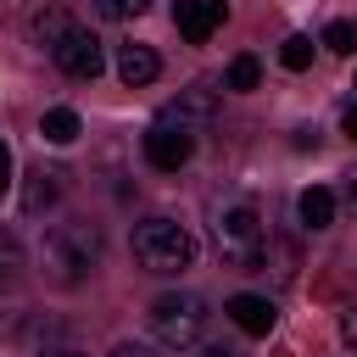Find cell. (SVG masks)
I'll use <instances>...</instances> for the list:
<instances>
[{
    "label": "cell",
    "instance_id": "obj_7",
    "mask_svg": "<svg viewBox=\"0 0 357 357\" xmlns=\"http://www.w3.org/2000/svg\"><path fill=\"white\" fill-rule=\"evenodd\" d=\"M229 6L223 0H173V28L190 39V45H206L218 28H223Z\"/></svg>",
    "mask_w": 357,
    "mask_h": 357
},
{
    "label": "cell",
    "instance_id": "obj_12",
    "mask_svg": "<svg viewBox=\"0 0 357 357\" xmlns=\"http://www.w3.org/2000/svg\"><path fill=\"white\" fill-rule=\"evenodd\" d=\"M39 134H45L50 145H73V139H78V112H73V106H50V112L39 117Z\"/></svg>",
    "mask_w": 357,
    "mask_h": 357
},
{
    "label": "cell",
    "instance_id": "obj_6",
    "mask_svg": "<svg viewBox=\"0 0 357 357\" xmlns=\"http://www.w3.org/2000/svg\"><path fill=\"white\" fill-rule=\"evenodd\" d=\"M190 151H195V128H184V123H173V117L156 112V123L145 128V162L156 173H178L190 162Z\"/></svg>",
    "mask_w": 357,
    "mask_h": 357
},
{
    "label": "cell",
    "instance_id": "obj_23",
    "mask_svg": "<svg viewBox=\"0 0 357 357\" xmlns=\"http://www.w3.org/2000/svg\"><path fill=\"white\" fill-rule=\"evenodd\" d=\"M201 357H234V351H223V346H212V351H201Z\"/></svg>",
    "mask_w": 357,
    "mask_h": 357
},
{
    "label": "cell",
    "instance_id": "obj_20",
    "mask_svg": "<svg viewBox=\"0 0 357 357\" xmlns=\"http://www.w3.org/2000/svg\"><path fill=\"white\" fill-rule=\"evenodd\" d=\"M112 357H156V351H151V346H134V340H123Z\"/></svg>",
    "mask_w": 357,
    "mask_h": 357
},
{
    "label": "cell",
    "instance_id": "obj_19",
    "mask_svg": "<svg viewBox=\"0 0 357 357\" xmlns=\"http://www.w3.org/2000/svg\"><path fill=\"white\" fill-rule=\"evenodd\" d=\"M11 190V151H6V139H0V195Z\"/></svg>",
    "mask_w": 357,
    "mask_h": 357
},
{
    "label": "cell",
    "instance_id": "obj_11",
    "mask_svg": "<svg viewBox=\"0 0 357 357\" xmlns=\"http://www.w3.org/2000/svg\"><path fill=\"white\" fill-rule=\"evenodd\" d=\"M296 212H301V223H307V229H329V223H335V195H329L324 184H312V190H301Z\"/></svg>",
    "mask_w": 357,
    "mask_h": 357
},
{
    "label": "cell",
    "instance_id": "obj_1",
    "mask_svg": "<svg viewBox=\"0 0 357 357\" xmlns=\"http://www.w3.org/2000/svg\"><path fill=\"white\" fill-rule=\"evenodd\" d=\"M33 39L50 50V61H56L67 78H100V67H106V50H100V39H95L84 22H73L61 6H45V11H33Z\"/></svg>",
    "mask_w": 357,
    "mask_h": 357
},
{
    "label": "cell",
    "instance_id": "obj_13",
    "mask_svg": "<svg viewBox=\"0 0 357 357\" xmlns=\"http://www.w3.org/2000/svg\"><path fill=\"white\" fill-rule=\"evenodd\" d=\"M56 190H61V184H56V173H50V167H33V173H28V184H22V212H45V206L56 201Z\"/></svg>",
    "mask_w": 357,
    "mask_h": 357
},
{
    "label": "cell",
    "instance_id": "obj_21",
    "mask_svg": "<svg viewBox=\"0 0 357 357\" xmlns=\"http://www.w3.org/2000/svg\"><path fill=\"white\" fill-rule=\"evenodd\" d=\"M340 335H346V340L357 335V312H351V307H340Z\"/></svg>",
    "mask_w": 357,
    "mask_h": 357
},
{
    "label": "cell",
    "instance_id": "obj_16",
    "mask_svg": "<svg viewBox=\"0 0 357 357\" xmlns=\"http://www.w3.org/2000/svg\"><path fill=\"white\" fill-rule=\"evenodd\" d=\"M257 84H262L257 56H234V61H229V89H257Z\"/></svg>",
    "mask_w": 357,
    "mask_h": 357
},
{
    "label": "cell",
    "instance_id": "obj_18",
    "mask_svg": "<svg viewBox=\"0 0 357 357\" xmlns=\"http://www.w3.org/2000/svg\"><path fill=\"white\" fill-rule=\"evenodd\" d=\"M89 6H95L100 17H112V22H123V17H139L151 0H89Z\"/></svg>",
    "mask_w": 357,
    "mask_h": 357
},
{
    "label": "cell",
    "instance_id": "obj_9",
    "mask_svg": "<svg viewBox=\"0 0 357 357\" xmlns=\"http://www.w3.org/2000/svg\"><path fill=\"white\" fill-rule=\"evenodd\" d=\"M229 318H234L245 335H268L273 318H279V307H273L268 296H229Z\"/></svg>",
    "mask_w": 357,
    "mask_h": 357
},
{
    "label": "cell",
    "instance_id": "obj_17",
    "mask_svg": "<svg viewBox=\"0 0 357 357\" xmlns=\"http://www.w3.org/2000/svg\"><path fill=\"white\" fill-rule=\"evenodd\" d=\"M324 45H329L335 56H351V50H357V22H346V17L329 22V28H324Z\"/></svg>",
    "mask_w": 357,
    "mask_h": 357
},
{
    "label": "cell",
    "instance_id": "obj_4",
    "mask_svg": "<svg viewBox=\"0 0 357 357\" xmlns=\"http://www.w3.org/2000/svg\"><path fill=\"white\" fill-rule=\"evenodd\" d=\"M212 240H218V257H223V262H234V268H257V262H262V218H257V206H245V201L218 206V218H212Z\"/></svg>",
    "mask_w": 357,
    "mask_h": 357
},
{
    "label": "cell",
    "instance_id": "obj_14",
    "mask_svg": "<svg viewBox=\"0 0 357 357\" xmlns=\"http://www.w3.org/2000/svg\"><path fill=\"white\" fill-rule=\"evenodd\" d=\"M17 284H22V245L0 234V290H17Z\"/></svg>",
    "mask_w": 357,
    "mask_h": 357
},
{
    "label": "cell",
    "instance_id": "obj_22",
    "mask_svg": "<svg viewBox=\"0 0 357 357\" xmlns=\"http://www.w3.org/2000/svg\"><path fill=\"white\" fill-rule=\"evenodd\" d=\"M346 134H351V139H357V106H351V112H346Z\"/></svg>",
    "mask_w": 357,
    "mask_h": 357
},
{
    "label": "cell",
    "instance_id": "obj_5",
    "mask_svg": "<svg viewBox=\"0 0 357 357\" xmlns=\"http://www.w3.org/2000/svg\"><path fill=\"white\" fill-rule=\"evenodd\" d=\"M151 329H156L162 346H195L201 329H206V301L195 290H167L151 307Z\"/></svg>",
    "mask_w": 357,
    "mask_h": 357
},
{
    "label": "cell",
    "instance_id": "obj_10",
    "mask_svg": "<svg viewBox=\"0 0 357 357\" xmlns=\"http://www.w3.org/2000/svg\"><path fill=\"white\" fill-rule=\"evenodd\" d=\"M212 112H218V106H212V89H201V84H195V89H184L178 100H167V106H162V117H173V123H184V128H201Z\"/></svg>",
    "mask_w": 357,
    "mask_h": 357
},
{
    "label": "cell",
    "instance_id": "obj_3",
    "mask_svg": "<svg viewBox=\"0 0 357 357\" xmlns=\"http://www.w3.org/2000/svg\"><path fill=\"white\" fill-rule=\"evenodd\" d=\"M134 262L145 273H184L195 262V234L173 218H145L134 223Z\"/></svg>",
    "mask_w": 357,
    "mask_h": 357
},
{
    "label": "cell",
    "instance_id": "obj_2",
    "mask_svg": "<svg viewBox=\"0 0 357 357\" xmlns=\"http://www.w3.org/2000/svg\"><path fill=\"white\" fill-rule=\"evenodd\" d=\"M39 262H45V273H50L61 290L84 284V279L100 268V229L84 223V218L56 223V229L45 234V245H39Z\"/></svg>",
    "mask_w": 357,
    "mask_h": 357
},
{
    "label": "cell",
    "instance_id": "obj_24",
    "mask_svg": "<svg viewBox=\"0 0 357 357\" xmlns=\"http://www.w3.org/2000/svg\"><path fill=\"white\" fill-rule=\"evenodd\" d=\"M50 357H84V351H50Z\"/></svg>",
    "mask_w": 357,
    "mask_h": 357
},
{
    "label": "cell",
    "instance_id": "obj_15",
    "mask_svg": "<svg viewBox=\"0 0 357 357\" xmlns=\"http://www.w3.org/2000/svg\"><path fill=\"white\" fill-rule=\"evenodd\" d=\"M279 61H284L290 73H301V67L312 61V39H307V33H290V39L279 45Z\"/></svg>",
    "mask_w": 357,
    "mask_h": 357
},
{
    "label": "cell",
    "instance_id": "obj_8",
    "mask_svg": "<svg viewBox=\"0 0 357 357\" xmlns=\"http://www.w3.org/2000/svg\"><path fill=\"white\" fill-rule=\"evenodd\" d=\"M156 73H162V61H156V50H151V45H117V78H123L128 89L156 84Z\"/></svg>",
    "mask_w": 357,
    "mask_h": 357
}]
</instances>
